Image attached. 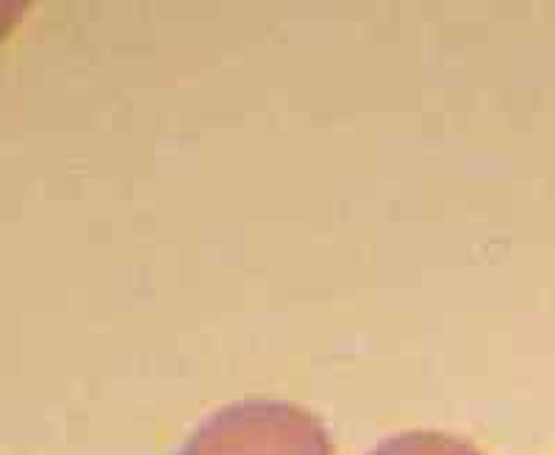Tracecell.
<instances>
[{
  "label": "cell",
  "mask_w": 555,
  "mask_h": 455,
  "mask_svg": "<svg viewBox=\"0 0 555 455\" xmlns=\"http://www.w3.org/2000/svg\"><path fill=\"white\" fill-rule=\"evenodd\" d=\"M370 455H483L475 444L464 442L450 433H430V430H414V433H398L384 439Z\"/></svg>",
  "instance_id": "cell-2"
},
{
  "label": "cell",
  "mask_w": 555,
  "mask_h": 455,
  "mask_svg": "<svg viewBox=\"0 0 555 455\" xmlns=\"http://www.w3.org/2000/svg\"><path fill=\"white\" fill-rule=\"evenodd\" d=\"M176 455H334L314 414L284 400H242L195 428Z\"/></svg>",
  "instance_id": "cell-1"
}]
</instances>
